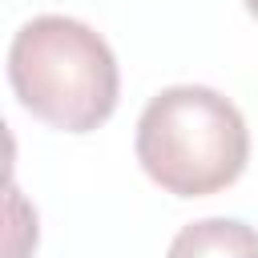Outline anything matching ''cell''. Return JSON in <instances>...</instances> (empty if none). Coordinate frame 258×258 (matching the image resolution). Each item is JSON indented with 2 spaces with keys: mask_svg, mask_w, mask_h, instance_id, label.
<instances>
[{
  "mask_svg": "<svg viewBox=\"0 0 258 258\" xmlns=\"http://www.w3.org/2000/svg\"><path fill=\"white\" fill-rule=\"evenodd\" d=\"M8 81L20 105L52 129L89 133L109 121L121 93L117 56L101 32L73 16H32L8 44Z\"/></svg>",
  "mask_w": 258,
  "mask_h": 258,
  "instance_id": "6da1fadb",
  "label": "cell"
},
{
  "mask_svg": "<svg viewBox=\"0 0 258 258\" xmlns=\"http://www.w3.org/2000/svg\"><path fill=\"white\" fill-rule=\"evenodd\" d=\"M137 161L173 198L234 185L250 161V129L230 97L206 85L161 89L137 121Z\"/></svg>",
  "mask_w": 258,
  "mask_h": 258,
  "instance_id": "7a4b0ae2",
  "label": "cell"
},
{
  "mask_svg": "<svg viewBox=\"0 0 258 258\" xmlns=\"http://www.w3.org/2000/svg\"><path fill=\"white\" fill-rule=\"evenodd\" d=\"M165 258H258V230L238 218H202L173 234Z\"/></svg>",
  "mask_w": 258,
  "mask_h": 258,
  "instance_id": "3957f363",
  "label": "cell"
},
{
  "mask_svg": "<svg viewBox=\"0 0 258 258\" xmlns=\"http://www.w3.org/2000/svg\"><path fill=\"white\" fill-rule=\"evenodd\" d=\"M242 4H246V12H250V16L258 20V0H242Z\"/></svg>",
  "mask_w": 258,
  "mask_h": 258,
  "instance_id": "277c9868",
  "label": "cell"
}]
</instances>
